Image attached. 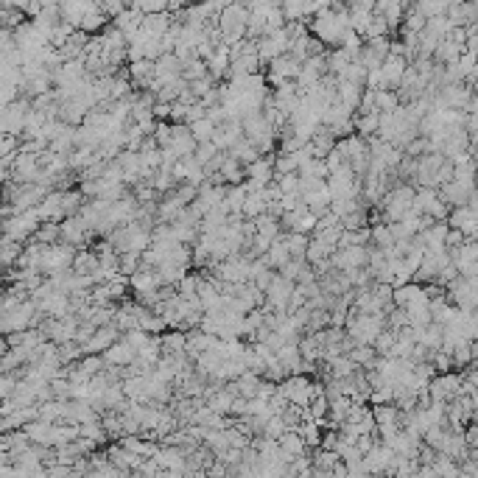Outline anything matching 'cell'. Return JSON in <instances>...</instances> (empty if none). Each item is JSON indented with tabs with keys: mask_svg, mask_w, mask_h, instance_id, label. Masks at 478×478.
Listing matches in <instances>:
<instances>
[{
	"mask_svg": "<svg viewBox=\"0 0 478 478\" xmlns=\"http://www.w3.org/2000/svg\"><path fill=\"white\" fill-rule=\"evenodd\" d=\"M459 392V378L456 375H442V378H437L434 381V397L442 403L447 397H453Z\"/></svg>",
	"mask_w": 478,
	"mask_h": 478,
	"instance_id": "cell-1",
	"label": "cell"
}]
</instances>
